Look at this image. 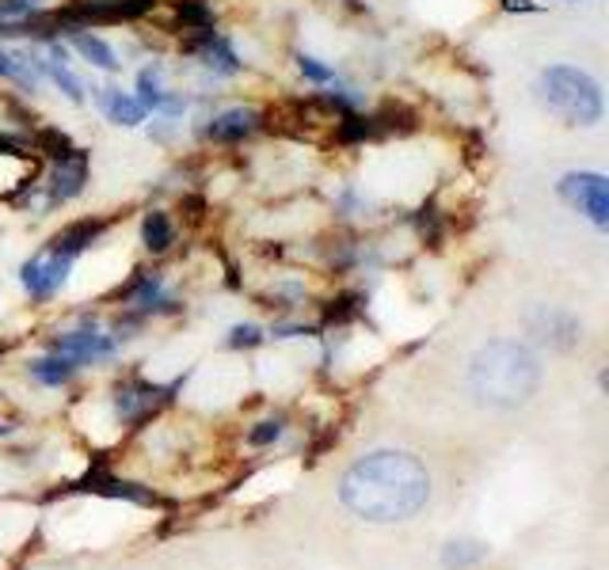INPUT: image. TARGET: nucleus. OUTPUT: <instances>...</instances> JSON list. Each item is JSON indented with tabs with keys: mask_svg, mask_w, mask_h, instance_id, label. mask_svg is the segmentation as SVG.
<instances>
[{
	"mask_svg": "<svg viewBox=\"0 0 609 570\" xmlns=\"http://www.w3.org/2000/svg\"><path fill=\"white\" fill-rule=\"evenodd\" d=\"M142 244H145V252L164 255L171 244H176V221H171L164 210H150L142 221Z\"/></svg>",
	"mask_w": 609,
	"mask_h": 570,
	"instance_id": "nucleus-16",
	"label": "nucleus"
},
{
	"mask_svg": "<svg viewBox=\"0 0 609 570\" xmlns=\"http://www.w3.org/2000/svg\"><path fill=\"white\" fill-rule=\"evenodd\" d=\"M46 77H51L54 85L73 99V103H85V85H80V80L73 77L69 62H54V57H51V62H46Z\"/></svg>",
	"mask_w": 609,
	"mask_h": 570,
	"instance_id": "nucleus-19",
	"label": "nucleus"
},
{
	"mask_svg": "<svg viewBox=\"0 0 609 570\" xmlns=\"http://www.w3.org/2000/svg\"><path fill=\"white\" fill-rule=\"evenodd\" d=\"M69 43L73 49H77L85 62H92L96 69H103V72H119V54H114L111 46L103 43L100 35H88V31H69Z\"/></svg>",
	"mask_w": 609,
	"mask_h": 570,
	"instance_id": "nucleus-15",
	"label": "nucleus"
},
{
	"mask_svg": "<svg viewBox=\"0 0 609 570\" xmlns=\"http://www.w3.org/2000/svg\"><path fill=\"white\" fill-rule=\"evenodd\" d=\"M525 327H530V335L538 338V343H549V346H556V350L575 346L579 343V335H583L579 320H575L572 312H564V309H553V304L533 309L530 316H525Z\"/></svg>",
	"mask_w": 609,
	"mask_h": 570,
	"instance_id": "nucleus-7",
	"label": "nucleus"
},
{
	"mask_svg": "<svg viewBox=\"0 0 609 570\" xmlns=\"http://www.w3.org/2000/svg\"><path fill=\"white\" fill-rule=\"evenodd\" d=\"M80 491H96V494H111V499H130V502H145V506H153V502H160L153 491H142L137 483H126V479H114L107 472H92L80 483Z\"/></svg>",
	"mask_w": 609,
	"mask_h": 570,
	"instance_id": "nucleus-14",
	"label": "nucleus"
},
{
	"mask_svg": "<svg viewBox=\"0 0 609 570\" xmlns=\"http://www.w3.org/2000/svg\"><path fill=\"white\" fill-rule=\"evenodd\" d=\"M538 92L541 107L549 114H556L564 126H598L606 114L602 88L590 72L575 69V65H549L538 72Z\"/></svg>",
	"mask_w": 609,
	"mask_h": 570,
	"instance_id": "nucleus-3",
	"label": "nucleus"
},
{
	"mask_svg": "<svg viewBox=\"0 0 609 570\" xmlns=\"http://www.w3.org/2000/svg\"><path fill=\"white\" fill-rule=\"evenodd\" d=\"M263 343V332L255 324H244V327H233V335H229V346H259Z\"/></svg>",
	"mask_w": 609,
	"mask_h": 570,
	"instance_id": "nucleus-24",
	"label": "nucleus"
},
{
	"mask_svg": "<svg viewBox=\"0 0 609 570\" xmlns=\"http://www.w3.org/2000/svg\"><path fill=\"white\" fill-rule=\"evenodd\" d=\"M176 388L179 384L160 388V384H150V380H126V384H119V392H114V403H119V415L126 418V423H142V418H150L156 407H164V403L171 400Z\"/></svg>",
	"mask_w": 609,
	"mask_h": 570,
	"instance_id": "nucleus-8",
	"label": "nucleus"
},
{
	"mask_svg": "<svg viewBox=\"0 0 609 570\" xmlns=\"http://www.w3.org/2000/svg\"><path fill=\"white\" fill-rule=\"evenodd\" d=\"M85 187H88V153L73 145L69 153L57 156L51 164L46 183H38V190H43V210H57V205L73 202V198L85 194Z\"/></svg>",
	"mask_w": 609,
	"mask_h": 570,
	"instance_id": "nucleus-5",
	"label": "nucleus"
},
{
	"mask_svg": "<svg viewBox=\"0 0 609 570\" xmlns=\"http://www.w3.org/2000/svg\"><path fill=\"white\" fill-rule=\"evenodd\" d=\"M567 4H579V0H567Z\"/></svg>",
	"mask_w": 609,
	"mask_h": 570,
	"instance_id": "nucleus-29",
	"label": "nucleus"
},
{
	"mask_svg": "<svg viewBox=\"0 0 609 570\" xmlns=\"http://www.w3.org/2000/svg\"><path fill=\"white\" fill-rule=\"evenodd\" d=\"M51 350L69 354V358H77V361H107L114 354V335H103L92 320V324H85L80 332L57 335L51 343Z\"/></svg>",
	"mask_w": 609,
	"mask_h": 570,
	"instance_id": "nucleus-10",
	"label": "nucleus"
},
{
	"mask_svg": "<svg viewBox=\"0 0 609 570\" xmlns=\"http://www.w3.org/2000/svg\"><path fill=\"white\" fill-rule=\"evenodd\" d=\"M255 130H263V111H255V107H229V111L213 114V119L206 122L202 137H210V142H218V145H236V142H244V137H252Z\"/></svg>",
	"mask_w": 609,
	"mask_h": 570,
	"instance_id": "nucleus-9",
	"label": "nucleus"
},
{
	"mask_svg": "<svg viewBox=\"0 0 609 570\" xmlns=\"http://www.w3.org/2000/svg\"><path fill=\"white\" fill-rule=\"evenodd\" d=\"M107 228H111V221L107 217H85V221H73L69 228H62V233H57L51 244V252H57V255H65V259H73L77 262V255H85L88 247L96 244V239H100Z\"/></svg>",
	"mask_w": 609,
	"mask_h": 570,
	"instance_id": "nucleus-11",
	"label": "nucleus"
},
{
	"mask_svg": "<svg viewBox=\"0 0 609 570\" xmlns=\"http://www.w3.org/2000/svg\"><path fill=\"white\" fill-rule=\"evenodd\" d=\"M362 312V297L358 293H340L332 301V309H328V324H347V320H355Z\"/></svg>",
	"mask_w": 609,
	"mask_h": 570,
	"instance_id": "nucleus-21",
	"label": "nucleus"
},
{
	"mask_svg": "<svg viewBox=\"0 0 609 570\" xmlns=\"http://www.w3.org/2000/svg\"><path fill=\"white\" fill-rule=\"evenodd\" d=\"M0 77L20 85L23 92H35L38 80L46 77V62H38L35 54H12V49H0Z\"/></svg>",
	"mask_w": 609,
	"mask_h": 570,
	"instance_id": "nucleus-12",
	"label": "nucleus"
},
{
	"mask_svg": "<svg viewBox=\"0 0 609 570\" xmlns=\"http://www.w3.org/2000/svg\"><path fill=\"white\" fill-rule=\"evenodd\" d=\"M0 358H4V343H0Z\"/></svg>",
	"mask_w": 609,
	"mask_h": 570,
	"instance_id": "nucleus-28",
	"label": "nucleus"
},
{
	"mask_svg": "<svg viewBox=\"0 0 609 570\" xmlns=\"http://www.w3.org/2000/svg\"><path fill=\"white\" fill-rule=\"evenodd\" d=\"M503 12H522V15H530V12H541V4H533V0H503Z\"/></svg>",
	"mask_w": 609,
	"mask_h": 570,
	"instance_id": "nucleus-26",
	"label": "nucleus"
},
{
	"mask_svg": "<svg viewBox=\"0 0 609 570\" xmlns=\"http://www.w3.org/2000/svg\"><path fill=\"white\" fill-rule=\"evenodd\" d=\"M541 384V366L530 346L518 338H496L480 346L468 366V388L488 407H518L525 403Z\"/></svg>",
	"mask_w": 609,
	"mask_h": 570,
	"instance_id": "nucleus-2",
	"label": "nucleus"
},
{
	"mask_svg": "<svg viewBox=\"0 0 609 570\" xmlns=\"http://www.w3.org/2000/svg\"><path fill=\"white\" fill-rule=\"evenodd\" d=\"M69 267H73V259H65V255L43 247L35 259L23 262L20 278H23V286H27V293L35 297V301H51L57 289L65 286V278H69Z\"/></svg>",
	"mask_w": 609,
	"mask_h": 570,
	"instance_id": "nucleus-6",
	"label": "nucleus"
},
{
	"mask_svg": "<svg viewBox=\"0 0 609 570\" xmlns=\"http://www.w3.org/2000/svg\"><path fill=\"white\" fill-rule=\"evenodd\" d=\"M4 434H12V423H4V418H0V437Z\"/></svg>",
	"mask_w": 609,
	"mask_h": 570,
	"instance_id": "nucleus-27",
	"label": "nucleus"
},
{
	"mask_svg": "<svg viewBox=\"0 0 609 570\" xmlns=\"http://www.w3.org/2000/svg\"><path fill=\"white\" fill-rule=\"evenodd\" d=\"M278 434H283V423H259V426H255L252 434H248V442H252V445H270Z\"/></svg>",
	"mask_w": 609,
	"mask_h": 570,
	"instance_id": "nucleus-25",
	"label": "nucleus"
},
{
	"mask_svg": "<svg viewBox=\"0 0 609 570\" xmlns=\"http://www.w3.org/2000/svg\"><path fill=\"white\" fill-rule=\"evenodd\" d=\"M484 556V544H473V551H457V544H450V551H446V559H442V563H446L450 570L454 567H468V563H476V559Z\"/></svg>",
	"mask_w": 609,
	"mask_h": 570,
	"instance_id": "nucleus-23",
	"label": "nucleus"
},
{
	"mask_svg": "<svg viewBox=\"0 0 609 570\" xmlns=\"http://www.w3.org/2000/svg\"><path fill=\"white\" fill-rule=\"evenodd\" d=\"M431 476L408 452H374L347 468L340 483V499L351 514L366 522H408L427 506Z\"/></svg>",
	"mask_w": 609,
	"mask_h": 570,
	"instance_id": "nucleus-1",
	"label": "nucleus"
},
{
	"mask_svg": "<svg viewBox=\"0 0 609 570\" xmlns=\"http://www.w3.org/2000/svg\"><path fill=\"white\" fill-rule=\"evenodd\" d=\"M176 20L184 23V31H210L213 8L206 0H176Z\"/></svg>",
	"mask_w": 609,
	"mask_h": 570,
	"instance_id": "nucleus-18",
	"label": "nucleus"
},
{
	"mask_svg": "<svg viewBox=\"0 0 609 570\" xmlns=\"http://www.w3.org/2000/svg\"><path fill=\"white\" fill-rule=\"evenodd\" d=\"M298 69H301L304 80H312V85H332V80H335V69L320 65L312 54H298Z\"/></svg>",
	"mask_w": 609,
	"mask_h": 570,
	"instance_id": "nucleus-22",
	"label": "nucleus"
},
{
	"mask_svg": "<svg viewBox=\"0 0 609 570\" xmlns=\"http://www.w3.org/2000/svg\"><path fill=\"white\" fill-rule=\"evenodd\" d=\"M77 369H80L77 358H69V354H51V358H38L35 366H31V377L43 380V384H65Z\"/></svg>",
	"mask_w": 609,
	"mask_h": 570,
	"instance_id": "nucleus-17",
	"label": "nucleus"
},
{
	"mask_svg": "<svg viewBox=\"0 0 609 570\" xmlns=\"http://www.w3.org/2000/svg\"><path fill=\"white\" fill-rule=\"evenodd\" d=\"M556 194L598 228H609V179L602 171H567L556 183Z\"/></svg>",
	"mask_w": 609,
	"mask_h": 570,
	"instance_id": "nucleus-4",
	"label": "nucleus"
},
{
	"mask_svg": "<svg viewBox=\"0 0 609 570\" xmlns=\"http://www.w3.org/2000/svg\"><path fill=\"white\" fill-rule=\"evenodd\" d=\"M73 148L69 142V134H62V130H54V126H38L35 130V153H43V156H51V160H57V156H65Z\"/></svg>",
	"mask_w": 609,
	"mask_h": 570,
	"instance_id": "nucleus-20",
	"label": "nucleus"
},
{
	"mask_svg": "<svg viewBox=\"0 0 609 570\" xmlns=\"http://www.w3.org/2000/svg\"><path fill=\"white\" fill-rule=\"evenodd\" d=\"M100 107H103V114L114 122V126H142L145 122V107L137 103V96H122L119 88H100Z\"/></svg>",
	"mask_w": 609,
	"mask_h": 570,
	"instance_id": "nucleus-13",
	"label": "nucleus"
}]
</instances>
